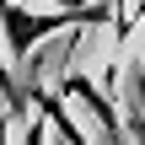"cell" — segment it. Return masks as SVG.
I'll use <instances>...</instances> for the list:
<instances>
[{"mask_svg": "<svg viewBox=\"0 0 145 145\" xmlns=\"http://www.w3.org/2000/svg\"><path fill=\"white\" fill-rule=\"evenodd\" d=\"M118 11L108 5H91V11H32L22 0H0V43H5V59H27L38 54L54 32H75V27H91V22H113Z\"/></svg>", "mask_w": 145, "mask_h": 145, "instance_id": "6da1fadb", "label": "cell"}, {"mask_svg": "<svg viewBox=\"0 0 145 145\" xmlns=\"http://www.w3.org/2000/svg\"><path fill=\"white\" fill-rule=\"evenodd\" d=\"M59 97H75L91 118H97V129H102V145H129V129H124V118H118V108L108 102V91L86 75V70H65L59 75Z\"/></svg>", "mask_w": 145, "mask_h": 145, "instance_id": "7a4b0ae2", "label": "cell"}, {"mask_svg": "<svg viewBox=\"0 0 145 145\" xmlns=\"http://www.w3.org/2000/svg\"><path fill=\"white\" fill-rule=\"evenodd\" d=\"M27 108H32V113H43V118H48V129H54L65 145H91V140H86V129L70 118V108L59 102V91H48V86H38V81H32V86H27Z\"/></svg>", "mask_w": 145, "mask_h": 145, "instance_id": "3957f363", "label": "cell"}, {"mask_svg": "<svg viewBox=\"0 0 145 145\" xmlns=\"http://www.w3.org/2000/svg\"><path fill=\"white\" fill-rule=\"evenodd\" d=\"M48 140V118H43V113H32V118H27V129H22V140L16 145H43Z\"/></svg>", "mask_w": 145, "mask_h": 145, "instance_id": "277c9868", "label": "cell"}, {"mask_svg": "<svg viewBox=\"0 0 145 145\" xmlns=\"http://www.w3.org/2000/svg\"><path fill=\"white\" fill-rule=\"evenodd\" d=\"M124 129H129V140H135V145H145V108H140V102H135V113L124 118Z\"/></svg>", "mask_w": 145, "mask_h": 145, "instance_id": "5b68a950", "label": "cell"}, {"mask_svg": "<svg viewBox=\"0 0 145 145\" xmlns=\"http://www.w3.org/2000/svg\"><path fill=\"white\" fill-rule=\"evenodd\" d=\"M129 102H140V108H145V70H140V65L129 70Z\"/></svg>", "mask_w": 145, "mask_h": 145, "instance_id": "8992f818", "label": "cell"}, {"mask_svg": "<svg viewBox=\"0 0 145 145\" xmlns=\"http://www.w3.org/2000/svg\"><path fill=\"white\" fill-rule=\"evenodd\" d=\"M0 145H11V97L0 91Z\"/></svg>", "mask_w": 145, "mask_h": 145, "instance_id": "52a82bcc", "label": "cell"}, {"mask_svg": "<svg viewBox=\"0 0 145 145\" xmlns=\"http://www.w3.org/2000/svg\"><path fill=\"white\" fill-rule=\"evenodd\" d=\"M43 5H54V11H91V5H102V0H43Z\"/></svg>", "mask_w": 145, "mask_h": 145, "instance_id": "ba28073f", "label": "cell"}, {"mask_svg": "<svg viewBox=\"0 0 145 145\" xmlns=\"http://www.w3.org/2000/svg\"><path fill=\"white\" fill-rule=\"evenodd\" d=\"M135 11H145V0H135Z\"/></svg>", "mask_w": 145, "mask_h": 145, "instance_id": "9c48e42d", "label": "cell"}, {"mask_svg": "<svg viewBox=\"0 0 145 145\" xmlns=\"http://www.w3.org/2000/svg\"><path fill=\"white\" fill-rule=\"evenodd\" d=\"M140 27H145V11H140Z\"/></svg>", "mask_w": 145, "mask_h": 145, "instance_id": "30bf717a", "label": "cell"}]
</instances>
